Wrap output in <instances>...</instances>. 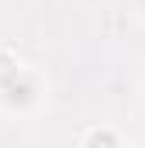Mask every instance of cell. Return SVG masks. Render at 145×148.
Instances as JSON below:
<instances>
[{"label": "cell", "mask_w": 145, "mask_h": 148, "mask_svg": "<svg viewBox=\"0 0 145 148\" xmlns=\"http://www.w3.org/2000/svg\"><path fill=\"white\" fill-rule=\"evenodd\" d=\"M41 100V79L24 69L14 55L0 52V103L10 114H28Z\"/></svg>", "instance_id": "obj_1"}, {"label": "cell", "mask_w": 145, "mask_h": 148, "mask_svg": "<svg viewBox=\"0 0 145 148\" xmlns=\"http://www.w3.org/2000/svg\"><path fill=\"white\" fill-rule=\"evenodd\" d=\"M138 14H142V17H145V0H138Z\"/></svg>", "instance_id": "obj_3"}, {"label": "cell", "mask_w": 145, "mask_h": 148, "mask_svg": "<svg viewBox=\"0 0 145 148\" xmlns=\"http://www.w3.org/2000/svg\"><path fill=\"white\" fill-rule=\"evenodd\" d=\"M97 141H110V145H117V134H110V131H93V134L83 138V145H97Z\"/></svg>", "instance_id": "obj_2"}]
</instances>
